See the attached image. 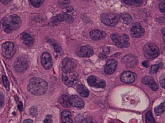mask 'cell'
I'll return each instance as SVG.
<instances>
[{
    "instance_id": "4dcf8cb0",
    "label": "cell",
    "mask_w": 165,
    "mask_h": 123,
    "mask_svg": "<svg viewBox=\"0 0 165 123\" xmlns=\"http://www.w3.org/2000/svg\"><path fill=\"white\" fill-rule=\"evenodd\" d=\"M44 0H30L31 5L35 7H39L44 2Z\"/></svg>"
},
{
    "instance_id": "d6986e66",
    "label": "cell",
    "mask_w": 165,
    "mask_h": 123,
    "mask_svg": "<svg viewBox=\"0 0 165 123\" xmlns=\"http://www.w3.org/2000/svg\"><path fill=\"white\" fill-rule=\"evenodd\" d=\"M106 36V33L105 32H101L100 30L95 29L90 32V37L94 41H98L105 38Z\"/></svg>"
},
{
    "instance_id": "4316f807",
    "label": "cell",
    "mask_w": 165,
    "mask_h": 123,
    "mask_svg": "<svg viewBox=\"0 0 165 123\" xmlns=\"http://www.w3.org/2000/svg\"><path fill=\"white\" fill-rule=\"evenodd\" d=\"M121 19L123 22L125 24H129L132 22V18L131 16L129 13H123L121 15Z\"/></svg>"
},
{
    "instance_id": "44dd1931",
    "label": "cell",
    "mask_w": 165,
    "mask_h": 123,
    "mask_svg": "<svg viewBox=\"0 0 165 123\" xmlns=\"http://www.w3.org/2000/svg\"><path fill=\"white\" fill-rule=\"evenodd\" d=\"M61 120L63 123H73V121L72 119L71 113L70 111L64 110L62 112Z\"/></svg>"
},
{
    "instance_id": "9a60e30c",
    "label": "cell",
    "mask_w": 165,
    "mask_h": 123,
    "mask_svg": "<svg viewBox=\"0 0 165 123\" xmlns=\"http://www.w3.org/2000/svg\"><path fill=\"white\" fill-rule=\"evenodd\" d=\"M135 78L136 76L134 73L129 71L124 72L120 77L121 81L125 83H132L134 82Z\"/></svg>"
},
{
    "instance_id": "5bb4252c",
    "label": "cell",
    "mask_w": 165,
    "mask_h": 123,
    "mask_svg": "<svg viewBox=\"0 0 165 123\" xmlns=\"http://www.w3.org/2000/svg\"><path fill=\"white\" fill-rule=\"evenodd\" d=\"M94 51L92 47L88 45L82 46L77 53L78 57H92Z\"/></svg>"
},
{
    "instance_id": "d4e9b609",
    "label": "cell",
    "mask_w": 165,
    "mask_h": 123,
    "mask_svg": "<svg viewBox=\"0 0 165 123\" xmlns=\"http://www.w3.org/2000/svg\"><path fill=\"white\" fill-rule=\"evenodd\" d=\"M125 3L133 7H139L141 5L142 0H123Z\"/></svg>"
},
{
    "instance_id": "30bf717a",
    "label": "cell",
    "mask_w": 165,
    "mask_h": 123,
    "mask_svg": "<svg viewBox=\"0 0 165 123\" xmlns=\"http://www.w3.org/2000/svg\"><path fill=\"white\" fill-rule=\"evenodd\" d=\"M88 83L89 85L94 88H105L106 86V83L104 80L98 78L95 76H89Z\"/></svg>"
},
{
    "instance_id": "e0dca14e",
    "label": "cell",
    "mask_w": 165,
    "mask_h": 123,
    "mask_svg": "<svg viewBox=\"0 0 165 123\" xmlns=\"http://www.w3.org/2000/svg\"><path fill=\"white\" fill-rule=\"evenodd\" d=\"M117 62L115 60L112 59L108 61L105 67L104 72L106 74L111 75L116 70Z\"/></svg>"
},
{
    "instance_id": "f6af8a7d",
    "label": "cell",
    "mask_w": 165,
    "mask_h": 123,
    "mask_svg": "<svg viewBox=\"0 0 165 123\" xmlns=\"http://www.w3.org/2000/svg\"></svg>"
},
{
    "instance_id": "ac0fdd59",
    "label": "cell",
    "mask_w": 165,
    "mask_h": 123,
    "mask_svg": "<svg viewBox=\"0 0 165 123\" xmlns=\"http://www.w3.org/2000/svg\"><path fill=\"white\" fill-rule=\"evenodd\" d=\"M142 82L144 84L148 86L153 91H157L158 86L155 80L150 76H145L142 79Z\"/></svg>"
},
{
    "instance_id": "277c9868",
    "label": "cell",
    "mask_w": 165,
    "mask_h": 123,
    "mask_svg": "<svg viewBox=\"0 0 165 123\" xmlns=\"http://www.w3.org/2000/svg\"><path fill=\"white\" fill-rule=\"evenodd\" d=\"M111 39L114 45H116L118 48H128L130 46V38L129 36L126 34H113L111 35Z\"/></svg>"
},
{
    "instance_id": "d590c367",
    "label": "cell",
    "mask_w": 165,
    "mask_h": 123,
    "mask_svg": "<svg viewBox=\"0 0 165 123\" xmlns=\"http://www.w3.org/2000/svg\"><path fill=\"white\" fill-rule=\"evenodd\" d=\"M159 9L161 13L165 15V2H161L159 4Z\"/></svg>"
},
{
    "instance_id": "3957f363",
    "label": "cell",
    "mask_w": 165,
    "mask_h": 123,
    "mask_svg": "<svg viewBox=\"0 0 165 123\" xmlns=\"http://www.w3.org/2000/svg\"><path fill=\"white\" fill-rule=\"evenodd\" d=\"M143 52L146 58L153 60L159 55L160 51L157 44L153 42H149L143 47Z\"/></svg>"
},
{
    "instance_id": "74e56055",
    "label": "cell",
    "mask_w": 165,
    "mask_h": 123,
    "mask_svg": "<svg viewBox=\"0 0 165 123\" xmlns=\"http://www.w3.org/2000/svg\"><path fill=\"white\" fill-rule=\"evenodd\" d=\"M53 46L56 52H60V47L58 45V44H56V43H54V44L53 45Z\"/></svg>"
},
{
    "instance_id": "ffe728a7",
    "label": "cell",
    "mask_w": 165,
    "mask_h": 123,
    "mask_svg": "<svg viewBox=\"0 0 165 123\" xmlns=\"http://www.w3.org/2000/svg\"><path fill=\"white\" fill-rule=\"evenodd\" d=\"M21 39L23 41V43L26 46L30 47L34 44V37L28 33L23 32V33L21 34Z\"/></svg>"
},
{
    "instance_id": "7402d4cb",
    "label": "cell",
    "mask_w": 165,
    "mask_h": 123,
    "mask_svg": "<svg viewBox=\"0 0 165 123\" xmlns=\"http://www.w3.org/2000/svg\"><path fill=\"white\" fill-rule=\"evenodd\" d=\"M77 91L78 93L84 98H87L89 96V92L84 85L80 84L77 86Z\"/></svg>"
},
{
    "instance_id": "603a6c76",
    "label": "cell",
    "mask_w": 165,
    "mask_h": 123,
    "mask_svg": "<svg viewBox=\"0 0 165 123\" xmlns=\"http://www.w3.org/2000/svg\"><path fill=\"white\" fill-rule=\"evenodd\" d=\"M59 101L61 105L65 108H70L71 106L70 100L68 96L66 95H63L60 97L59 99Z\"/></svg>"
},
{
    "instance_id": "836d02e7",
    "label": "cell",
    "mask_w": 165,
    "mask_h": 123,
    "mask_svg": "<svg viewBox=\"0 0 165 123\" xmlns=\"http://www.w3.org/2000/svg\"><path fill=\"white\" fill-rule=\"evenodd\" d=\"M160 84L161 87L165 89V72L161 76L160 78Z\"/></svg>"
},
{
    "instance_id": "cb8c5ba5",
    "label": "cell",
    "mask_w": 165,
    "mask_h": 123,
    "mask_svg": "<svg viewBox=\"0 0 165 123\" xmlns=\"http://www.w3.org/2000/svg\"><path fill=\"white\" fill-rule=\"evenodd\" d=\"M63 21H66L65 16L64 14L56 15L51 19L52 23L54 24H58V23L62 22Z\"/></svg>"
},
{
    "instance_id": "52a82bcc",
    "label": "cell",
    "mask_w": 165,
    "mask_h": 123,
    "mask_svg": "<svg viewBox=\"0 0 165 123\" xmlns=\"http://www.w3.org/2000/svg\"><path fill=\"white\" fill-rule=\"evenodd\" d=\"M14 69L19 73H22L27 70L29 67L28 63L26 59L23 57H19L15 60Z\"/></svg>"
},
{
    "instance_id": "8fae6325",
    "label": "cell",
    "mask_w": 165,
    "mask_h": 123,
    "mask_svg": "<svg viewBox=\"0 0 165 123\" xmlns=\"http://www.w3.org/2000/svg\"><path fill=\"white\" fill-rule=\"evenodd\" d=\"M122 62L127 67H135L138 64L137 58L132 54L125 55L122 59Z\"/></svg>"
},
{
    "instance_id": "b9f144b4",
    "label": "cell",
    "mask_w": 165,
    "mask_h": 123,
    "mask_svg": "<svg viewBox=\"0 0 165 123\" xmlns=\"http://www.w3.org/2000/svg\"><path fill=\"white\" fill-rule=\"evenodd\" d=\"M161 32L163 34V41L165 43V27L163 28L161 30Z\"/></svg>"
},
{
    "instance_id": "8d00e7d4",
    "label": "cell",
    "mask_w": 165,
    "mask_h": 123,
    "mask_svg": "<svg viewBox=\"0 0 165 123\" xmlns=\"http://www.w3.org/2000/svg\"><path fill=\"white\" fill-rule=\"evenodd\" d=\"M4 105V96L0 92V108L2 107Z\"/></svg>"
},
{
    "instance_id": "7a4b0ae2",
    "label": "cell",
    "mask_w": 165,
    "mask_h": 123,
    "mask_svg": "<svg viewBox=\"0 0 165 123\" xmlns=\"http://www.w3.org/2000/svg\"><path fill=\"white\" fill-rule=\"evenodd\" d=\"M20 18L17 15H13L4 17L2 20V25L3 30L7 33H11L17 30L21 26Z\"/></svg>"
},
{
    "instance_id": "4fadbf2b",
    "label": "cell",
    "mask_w": 165,
    "mask_h": 123,
    "mask_svg": "<svg viewBox=\"0 0 165 123\" xmlns=\"http://www.w3.org/2000/svg\"><path fill=\"white\" fill-rule=\"evenodd\" d=\"M41 63L43 67L46 70H49L52 67L53 62L51 56L48 52H45L41 57Z\"/></svg>"
},
{
    "instance_id": "5b68a950",
    "label": "cell",
    "mask_w": 165,
    "mask_h": 123,
    "mask_svg": "<svg viewBox=\"0 0 165 123\" xmlns=\"http://www.w3.org/2000/svg\"><path fill=\"white\" fill-rule=\"evenodd\" d=\"M79 81V76L77 72L63 73L62 74V81L65 85L72 87L77 83Z\"/></svg>"
},
{
    "instance_id": "f546056e",
    "label": "cell",
    "mask_w": 165,
    "mask_h": 123,
    "mask_svg": "<svg viewBox=\"0 0 165 123\" xmlns=\"http://www.w3.org/2000/svg\"><path fill=\"white\" fill-rule=\"evenodd\" d=\"M161 64H157V65H154L151 67L150 72L152 74H156L158 71L159 69L161 67Z\"/></svg>"
},
{
    "instance_id": "ab89813d",
    "label": "cell",
    "mask_w": 165,
    "mask_h": 123,
    "mask_svg": "<svg viewBox=\"0 0 165 123\" xmlns=\"http://www.w3.org/2000/svg\"><path fill=\"white\" fill-rule=\"evenodd\" d=\"M12 0H1V2L2 3L4 4H8V3H9Z\"/></svg>"
},
{
    "instance_id": "f35d334b",
    "label": "cell",
    "mask_w": 165,
    "mask_h": 123,
    "mask_svg": "<svg viewBox=\"0 0 165 123\" xmlns=\"http://www.w3.org/2000/svg\"><path fill=\"white\" fill-rule=\"evenodd\" d=\"M103 52L105 54H109L110 52V49L108 47H105L103 49Z\"/></svg>"
},
{
    "instance_id": "e575fe53",
    "label": "cell",
    "mask_w": 165,
    "mask_h": 123,
    "mask_svg": "<svg viewBox=\"0 0 165 123\" xmlns=\"http://www.w3.org/2000/svg\"><path fill=\"white\" fill-rule=\"evenodd\" d=\"M45 123H52V117L51 115H48L45 116L44 121Z\"/></svg>"
},
{
    "instance_id": "d6a6232c",
    "label": "cell",
    "mask_w": 165,
    "mask_h": 123,
    "mask_svg": "<svg viewBox=\"0 0 165 123\" xmlns=\"http://www.w3.org/2000/svg\"><path fill=\"white\" fill-rule=\"evenodd\" d=\"M3 85H4V87H5V88H6L7 90H9V83L7 77L4 76H3Z\"/></svg>"
},
{
    "instance_id": "1f68e13d",
    "label": "cell",
    "mask_w": 165,
    "mask_h": 123,
    "mask_svg": "<svg viewBox=\"0 0 165 123\" xmlns=\"http://www.w3.org/2000/svg\"><path fill=\"white\" fill-rule=\"evenodd\" d=\"M29 114L31 116L35 117L37 116V108L35 106H33L30 108Z\"/></svg>"
},
{
    "instance_id": "60d3db41",
    "label": "cell",
    "mask_w": 165,
    "mask_h": 123,
    "mask_svg": "<svg viewBox=\"0 0 165 123\" xmlns=\"http://www.w3.org/2000/svg\"><path fill=\"white\" fill-rule=\"evenodd\" d=\"M18 107H19V109L20 111H22L23 110V104L21 102H19V104H18Z\"/></svg>"
},
{
    "instance_id": "83f0119b",
    "label": "cell",
    "mask_w": 165,
    "mask_h": 123,
    "mask_svg": "<svg viewBox=\"0 0 165 123\" xmlns=\"http://www.w3.org/2000/svg\"><path fill=\"white\" fill-rule=\"evenodd\" d=\"M146 123H156V121L153 117V114L151 111L147 113L146 116Z\"/></svg>"
},
{
    "instance_id": "2e32d148",
    "label": "cell",
    "mask_w": 165,
    "mask_h": 123,
    "mask_svg": "<svg viewBox=\"0 0 165 123\" xmlns=\"http://www.w3.org/2000/svg\"><path fill=\"white\" fill-rule=\"evenodd\" d=\"M69 100L71 105L72 106L79 109L84 107V101L77 95H72L69 98Z\"/></svg>"
},
{
    "instance_id": "ee69618b",
    "label": "cell",
    "mask_w": 165,
    "mask_h": 123,
    "mask_svg": "<svg viewBox=\"0 0 165 123\" xmlns=\"http://www.w3.org/2000/svg\"><path fill=\"white\" fill-rule=\"evenodd\" d=\"M23 123H34L33 121L30 119H26V120H24Z\"/></svg>"
},
{
    "instance_id": "7bdbcfd3",
    "label": "cell",
    "mask_w": 165,
    "mask_h": 123,
    "mask_svg": "<svg viewBox=\"0 0 165 123\" xmlns=\"http://www.w3.org/2000/svg\"><path fill=\"white\" fill-rule=\"evenodd\" d=\"M142 65L145 67H148L149 66V64L148 61H144L142 63Z\"/></svg>"
},
{
    "instance_id": "8992f818",
    "label": "cell",
    "mask_w": 165,
    "mask_h": 123,
    "mask_svg": "<svg viewBox=\"0 0 165 123\" xmlns=\"http://www.w3.org/2000/svg\"><path fill=\"white\" fill-rule=\"evenodd\" d=\"M100 19L105 25L109 27L116 26L119 21L118 16L113 13H104L100 16Z\"/></svg>"
},
{
    "instance_id": "7c38bea8",
    "label": "cell",
    "mask_w": 165,
    "mask_h": 123,
    "mask_svg": "<svg viewBox=\"0 0 165 123\" xmlns=\"http://www.w3.org/2000/svg\"><path fill=\"white\" fill-rule=\"evenodd\" d=\"M131 35L134 38H141L145 33L143 27L139 23H135L132 27L130 30Z\"/></svg>"
},
{
    "instance_id": "9c48e42d",
    "label": "cell",
    "mask_w": 165,
    "mask_h": 123,
    "mask_svg": "<svg viewBox=\"0 0 165 123\" xmlns=\"http://www.w3.org/2000/svg\"><path fill=\"white\" fill-rule=\"evenodd\" d=\"M62 65L63 73L73 72L77 67V64L74 60L71 58L67 57L64 59L62 63Z\"/></svg>"
},
{
    "instance_id": "f1b7e54d",
    "label": "cell",
    "mask_w": 165,
    "mask_h": 123,
    "mask_svg": "<svg viewBox=\"0 0 165 123\" xmlns=\"http://www.w3.org/2000/svg\"><path fill=\"white\" fill-rule=\"evenodd\" d=\"M63 14H66V15H69V16H71L72 17L75 16V11L74 10L72 9V7H68L65 8L63 10Z\"/></svg>"
},
{
    "instance_id": "484cf974",
    "label": "cell",
    "mask_w": 165,
    "mask_h": 123,
    "mask_svg": "<svg viewBox=\"0 0 165 123\" xmlns=\"http://www.w3.org/2000/svg\"><path fill=\"white\" fill-rule=\"evenodd\" d=\"M154 111L157 116H159L162 115L165 111V102H162L160 105L156 107Z\"/></svg>"
},
{
    "instance_id": "ba28073f",
    "label": "cell",
    "mask_w": 165,
    "mask_h": 123,
    "mask_svg": "<svg viewBox=\"0 0 165 123\" xmlns=\"http://www.w3.org/2000/svg\"><path fill=\"white\" fill-rule=\"evenodd\" d=\"M2 53L5 58H11L15 53L14 43L10 42L4 43L2 45Z\"/></svg>"
},
{
    "instance_id": "6da1fadb",
    "label": "cell",
    "mask_w": 165,
    "mask_h": 123,
    "mask_svg": "<svg viewBox=\"0 0 165 123\" xmlns=\"http://www.w3.org/2000/svg\"><path fill=\"white\" fill-rule=\"evenodd\" d=\"M48 89V84L44 79L38 77H33L29 81L27 90L33 95L39 96L45 93Z\"/></svg>"
}]
</instances>
